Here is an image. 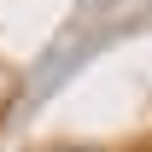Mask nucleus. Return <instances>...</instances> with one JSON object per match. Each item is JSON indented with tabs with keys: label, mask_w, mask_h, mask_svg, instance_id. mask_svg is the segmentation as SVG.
Returning a JSON list of instances; mask_svg holds the SVG:
<instances>
[{
	"label": "nucleus",
	"mask_w": 152,
	"mask_h": 152,
	"mask_svg": "<svg viewBox=\"0 0 152 152\" xmlns=\"http://www.w3.org/2000/svg\"><path fill=\"white\" fill-rule=\"evenodd\" d=\"M58 152H99V146H58Z\"/></svg>",
	"instance_id": "1"
}]
</instances>
